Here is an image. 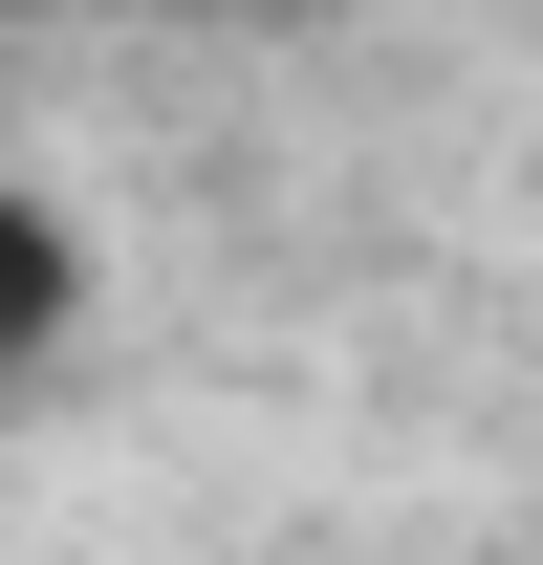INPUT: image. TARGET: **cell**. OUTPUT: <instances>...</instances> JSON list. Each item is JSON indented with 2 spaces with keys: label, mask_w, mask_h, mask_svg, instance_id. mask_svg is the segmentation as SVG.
Segmentation results:
<instances>
[{
  "label": "cell",
  "mask_w": 543,
  "mask_h": 565,
  "mask_svg": "<svg viewBox=\"0 0 543 565\" xmlns=\"http://www.w3.org/2000/svg\"><path fill=\"white\" fill-rule=\"evenodd\" d=\"M66 327H87V239H66V196L0 174V370H44Z\"/></svg>",
  "instance_id": "6da1fadb"
},
{
  "label": "cell",
  "mask_w": 543,
  "mask_h": 565,
  "mask_svg": "<svg viewBox=\"0 0 543 565\" xmlns=\"http://www.w3.org/2000/svg\"><path fill=\"white\" fill-rule=\"evenodd\" d=\"M0 22H66V0H0Z\"/></svg>",
  "instance_id": "7a4b0ae2"
}]
</instances>
